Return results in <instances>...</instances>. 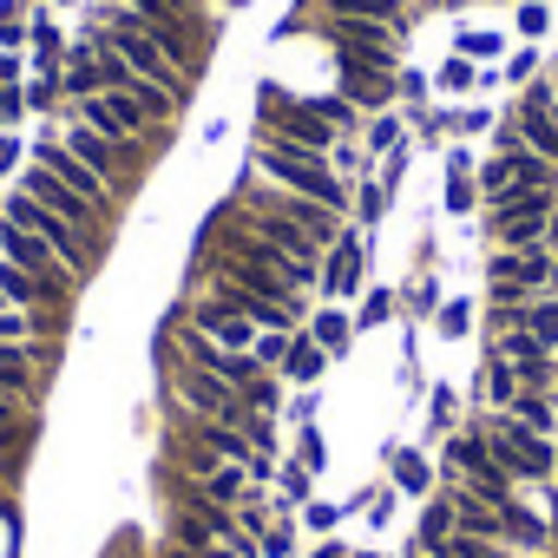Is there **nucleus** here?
Instances as JSON below:
<instances>
[{
    "instance_id": "nucleus-7",
    "label": "nucleus",
    "mask_w": 558,
    "mask_h": 558,
    "mask_svg": "<svg viewBox=\"0 0 558 558\" xmlns=\"http://www.w3.org/2000/svg\"><path fill=\"white\" fill-rule=\"evenodd\" d=\"M545 165H551V158H538L532 145H499V151L486 158V171H480V191L499 197V191H519V184H551Z\"/></svg>"
},
{
    "instance_id": "nucleus-1",
    "label": "nucleus",
    "mask_w": 558,
    "mask_h": 558,
    "mask_svg": "<svg viewBox=\"0 0 558 558\" xmlns=\"http://www.w3.org/2000/svg\"><path fill=\"white\" fill-rule=\"evenodd\" d=\"M93 34L106 40V53H119L145 86H158V93H171V99H184L191 93V73L132 21V8H119V0H99V8H93Z\"/></svg>"
},
{
    "instance_id": "nucleus-6",
    "label": "nucleus",
    "mask_w": 558,
    "mask_h": 558,
    "mask_svg": "<svg viewBox=\"0 0 558 558\" xmlns=\"http://www.w3.org/2000/svg\"><path fill=\"white\" fill-rule=\"evenodd\" d=\"M486 447H493V460H499L512 480H545V473H551V447H545L532 427H519V421H493V427H486Z\"/></svg>"
},
{
    "instance_id": "nucleus-28",
    "label": "nucleus",
    "mask_w": 558,
    "mask_h": 558,
    "mask_svg": "<svg viewBox=\"0 0 558 558\" xmlns=\"http://www.w3.org/2000/svg\"><path fill=\"white\" fill-rule=\"evenodd\" d=\"M466 323H473V310H466V303H447V310H440V336H447V342H453V336H466Z\"/></svg>"
},
{
    "instance_id": "nucleus-15",
    "label": "nucleus",
    "mask_w": 558,
    "mask_h": 558,
    "mask_svg": "<svg viewBox=\"0 0 558 558\" xmlns=\"http://www.w3.org/2000/svg\"><path fill=\"white\" fill-rule=\"evenodd\" d=\"M342 99L349 106H388L395 99V80L388 73H342Z\"/></svg>"
},
{
    "instance_id": "nucleus-13",
    "label": "nucleus",
    "mask_w": 558,
    "mask_h": 558,
    "mask_svg": "<svg viewBox=\"0 0 558 558\" xmlns=\"http://www.w3.org/2000/svg\"><path fill=\"white\" fill-rule=\"evenodd\" d=\"M323 368H329V349H323L316 336H290V355H283V381H303V388H310Z\"/></svg>"
},
{
    "instance_id": "nucleus-29",
    "label": "nucleus",
    "mask_w": 558,
    "mask_h": 558,
    "mask_svg": "<svg viewBox=\"0 0 558 558\" xmlns=\"http://www.w3.org/2000/svg\"><path fill=\"white\" fill-rule=\"evenodd\" d=\"M440 86H447V93L473 86V66H466V60H447V66H440Z\"/></svg>"
},
{
    "instance_id": "nucleus-18",
    "label": "nucleus",
    "mask_w": 558,
    "mask_h": 558,
    "mask_svg": "<svg viewBox=\"0 0 558 558\" xmlns=\"http://www.w3.org/2000/svg\"><path fill=\"white\" fill-rule=\"evenodd\" d=\"M310 336H316L329 355H342V349H349V316H342V310H323V316L310 323Z\"/></svg>"
},
{
    "instance_id": "nucleus-27",
    "label": "nucleus",
    "mask_w": 558,
    "mask_h": 558,
    "mask_svg": "<svg viewBox=\"0 0 558 558\" xmlns=\"http://www.w3.org/2000/svg\"><path fill=\"white\" fill-rule=\"evenodd\" d=\"M310 106H316L336 132H342V125H355V106H349V99H310Z\"/></svg>"
},
{
    "instance_id": "nucleus-31",
    "label": "nucleus",
    "mask_w": 558,
    "mask_h": 558,
    "mask_svg": "<svg viewBox=\"0 0 558 558\" xmlns=\"http://www.w3.org/2000/svg\"><path fill=\"white\" fill-rule=\"evenodd\" d=\"M519 34H545V8H538V0H525V8H519Z\"/></svg>"
},
{
    "instance_id": "nucleus-33",
    "label": "nucleus",
    "mask_w": 558,
    "mask_h": 558,
    "mask_svg": "<svg viewBox=\"0 0 558 558\" xmlns=\"http://www.w3.org/2000/svg\"><path fill=\"white\" fill-rule=\"evenodd\" d=\"M21 165V138L14 132H0V171H14Z\"/></svg>"
},
{
    "instance_id": "nucleus-11",
    "label": "nucleus",
    "mask_w": 558,
    "mask_h": 558,
    "mask_svg": "<svg viewBox=\"0 0 558 558\" xmlns=\"http://www.w3.org/2000/svg\"><path fill=\"white\" fill-rule=\"evenodd\" d=\"M329 296H355L362 290V243L355 236H336L329 243V276H323Z\"/></svg>"
},
{
    "instance_id": "nucleus-24",
    "label": "nucleus",
    "mask_w": 558,
    "mask_h": 558,
    "mask_svg": "<svg viewBox=\"0 0 558 558\" xmlns=\"http://www.w3.org/2000/svg\"><path fill=\"white\" fill-rule=\"evenodd\" d=\"M27 21H21V0H0V47H21Z\"/></svg>"
},
{
    "instance_id": "nucleus-36",
    "label": "nucleus",
    "mask_w": 558,
    "mask_h": 558,
    "mask_svg": "<svg viewBox=\"0 0 558 558\" xmlns=\"http://www.w3.org/2000/svg\"><path fill=\"white\" fill-rule=\"evenodd\" d=\"M414 558H434V551H414Z\"/></svg>"
},
{
    "instance_id": "nucleus-16",
    "label": "nucleus",
    "mask_w": 558,
    "mask_h": 558,
    "mask_svg": "<svg viewBox=\"0 0 558 558\" xmlns=\"http://www.w3.org/2000/svg\"><path fill=\"white\" fill-rule=\"evenodd\" d=\"M519 329H525L538 349H558V303H525V310H519Z\"/></svg>"
},
{
    "instance_id": "nucleus-4",
    "label": "nucleus",
    "mask_w": 558,
    "mask_h": 558,
    "mask_svg": "<svg viewBox=\"0 0 558 558\" xmlns=\"http://www.w3.org/2000/svg\"><path fill=\"white\" fill-rule=\"evenodd\" d=\"M73 119L93 125V132L112 138V145H132V151H145V132L158 125L132 93H93V99H73Z\"/></svg>"
},
{
    "instance_id": "nucleus-34",
    "label": "nucleus",
    "mask_w": 558,
    "mask_h": 558,
    "mask_svg": "<svg viewBox=\"0 0 558 558\" xmlns=\"http://www.w3.org/2000/svg\"><path fill=\"white\" fill-rule=\"evenodd\" d=\"M388 310H395L388 296H368V310H362V323H388Z\"/></svg>"
},
{
    "instance_id": "nucleus-3",
    "label": "nucleus",
    "mask_w": 558,
    "mask_h": 558,
    "mask_svg": "<svg viewBox=\"0 0 558 558\" xmlns=\"http://www.w3.org/2000/svg\"><path fill=\"white\" fill-rule=\"evenodd\" d=\"M0 217H8V223H21V230H34V236H47L53 243V256L73 269V276H93L99 269V236H86V223H66V217H53L47 204H34L27 191H8V197H0Z\"/></svg>"
},
{
    "instance_id": "nucleus-12",
    "label": "nucleus",
    "mask_w": 558,
    "mask_h": 558,
    "mask_svg": "<svg viewBox=\"0 0 558 558\" xmlns=\"http://www.w3.org/2000/svg\"><path fill=\"white\" fill-rule=\"evenodd\" d=\"M506 217H551V184L499 191V197H493V223H506Z\"/></svg>"
},
{
    "instance_id": "nucleus-30",
    "label": "nucleus",
    "mask_w": 558,
    "mask_h": 558,
    "mask_svg": "<svg viewBox=\"0 0 558 558\" xmlns=\"http://www.w3.org/2000/svg\"><path fill=\"white\" fill-rule=\"evenodd\" d=\"M368 145H375V151H395V145H401L395 119H375V125H368Z\"/></svg>"
},
{
    "instance_id": "nucleus-26",
    "label": "nucleus",
    "mask_w": 558,
    "mask_h": 558,
    "mask_svg": "<svg viewBox=\"0 0 558 558\" xmlns=\"http://www.w3.org/2000/svg\"><path fill=\"white\" fill-rule=\"evenodd\" d=\"M460 171H466V158H453V178H447V210H466V204L480 197V191H473V184H466Z\"/></svg>"
},
{
    "instance_id": "nucleus-20",
    "label": "nucleus",
    "mask_w": 558,
    "mask_h": 558,
    "mask_svg": "<svg viewBox=\"0 0 558 558\" xmlns=\"http://www.w3.org/2000/svg\"><path fill=\"white\" fill-rule=\"evenodd\" d=\"M447 532H453V499H434V506H427V519H421V551H434Z\"/></svg>"
},
{
    "instance_id": "nucleus-8",
    "label": "nucleus",
    "mask_w": 558,
    "mask_h": 558,
    "mask_svg": "<svg viewBox=\"0 0 558 558\" xmlns=\"http://www.w3.org/2000/svg\"><path fill=\"white\" fill-rule=\"evenodd\" d=\"M60 145H66L86 171H99L106 184H119V178H125V165H132V158H145V151H132V145L99 138V132H93V125H80V119H66V138H60Z\"/></svg>"
},
{
    "instance_id": "nucleus-14",
    "label": "nucleus",
    "mask_w": 558,
    "mask_h": 558,
    "mask_svg": "<svg viewBox=\"0 0 558 558\" xmlns=\"http://www.w3.org/2000/svg\"><path fill=\"white\" fill-rule=\"evenodd\" d=\"M512 132H519V145H532L538 158H558V119H551V106H545V112H519Z\"/></svg>"
},
{
    "instance_id": "nucleus-25",
    "label": "nucleus",
    "mask_w": 558,
    "mask_h": 558,
    "mask_svg": "<svg viewBox=\"0 0 558 558\" xmlns=\"http://www.w3.org/2000/svg\"><path fill=\"white\" fill-rule=\"evenodd\" d=\"M0 342H34V316L27 310H0Z\"/></svg>"
},
{
    "instance_id": "nucleus-32",
    "label": "nucleus",
    "mask_w": 558,
    "mask_h": 558,
    "mask_svg": "<svg viewBox=\"0 0 558 558\" xmlns=\"http://www.w3.org/2000/svg\"><path fill=\"white\" fill-rule=\"evenodd\" d=\"M283 493L303 499V493H310V466H283Z\"/></svg>"
},
{
    "instance_id": "nucleus-5",
    "label": "nucleus",
    "mask_w": 558,
    "mask_h": 558,
    "mask_svg": "<svg viewBox=\"0 0 558 558\" xmlns=\"http://www.w3.org/2000/svg\"><path fill=\"white\" fill-rule=\"evenodd\" d=\"M34 165H40V171H53L66 191H80V197H86L99 217H112V184H106L99 171H86V165H80V158H73V151L53 138V132H40V138H34Z\"/></svg>"
},
{
    "instance_id": "nucleus-19",
    "label": "nucleus",
    "mask_w": 558,
    "mask_h": 558,
    "mask_svg": "<svg viewBox=\"0 0 558 558\" xmlns=\"http://www.w3.org/2000/svg\"><path fill=\"white\" fill-rule=\"evenodd\" d=\"M486 401H493V408H512V401H519V375H512V362H493V368H486Z\"/></svg>"
},
{
    "instance_id": "nucleus-10",
    "label": "nucleus",
    "mask_w": 558,
    "mask_h": 558,
    "mask_svg": "<svg viewBox=\"0 0 558 558\" xmlns=\"http://www.w3.org/2000/svg\"><path fill=\"white\" fill-rule=\"evenodd\" d=\"M21 191H27L34 204H47L53 217H66V223H106V217H99L80 191H66V184H60L53 171H40V165H34V171H21Z\"/></svg>"
},
{
    "instance_id": "nucleus-2",
    "label": "nucleus",
    "mask_w": 558,
    "mask_h": 558,
    "mask_svg": "<svg viewBox=\"0 0 558 558\" xmlns=\"http://www.w3.org/2000/svg\"><path fill=\"white\" fill-rule=\"evenodd\" d=\"M250 158H256V171H263L269 184H283V191H296V197H316V204H329V210H349V178H336L323 151L276 145V138L256 132V151H250Z\"/></svg>"
},
{
    "instance_id": "nucleus-21",
    "label": "nucleus",
    "mask_w": 558,
    "mask_h": 558,
    "mask_svg": "<svg viewBox=\"0 0 558 558\" xmlns=\"http://www.w3.org/2000/svg\"><path fill=\"white\" fill-rule=\"evenodd\" d=\"M506 414H519V427H532V434H551V427H558V414H551V408H545L538 395H519V401H512Z\"/></svg>"
},
{
    "instance_id": "nucleus-17",
    "label": "nucleus",
    "mask_w": 558,
    "mask_h": 558,
    "mask_svg": "<svg viewBox=\"0 0 558 558\" xmlns=\"http://www.w3.org/2000/svg\"><path fill=\"white\" fill-rule=\"evenodd\" d=\"M545 223H551V217H506V223H493V230H499L506 250H532V243L545 236Z\"/></svg>"
},
{
    "instance_id": "nucleus-9",
    "label": "nucleus",
    "mask_w": 558,
    "mask_h": 558,
    "mask_svg": "<svg viewBox=\"0 0 558 558\" xmlns=\"http://www.w3.org/2000/svg\"><path fill=\"white\" fill-rule=\"evenodd\" d=\"M191 329H197V336H210L217 349H236V355H250V349H256V336H263L250 316L223 310L217 296H197V303H191Z\"/></svg>"
},
{
    "instance_id": "nucleus-35",
    "label": "nucleus",
    "mask_w": 558,
    "mask_h": 558,
    "mask_svg": "<svg viewBox=\"0 0 558 558\" xmlns=\"http://www.w3.org/2000/svg\"><path fill=\"white\" fill-rule=\"evenodd\" d=\"M14 80H21V60H14V53H0V86H14Z\"/></svg>"
},
{
    "instance_id": "nucleus-37",
    "label": "nucleus",
    "mask_w": 558,
    "mask_h": 558,
    "mask_svg": "<svg viewBox=\"0 0 558 558\" xmlns=\"http://www.w3.org/2000/svg\"><path fill=\"white\" fill-rule=\"evenodd\" d=\"M0 310H8V296H0Z\"/></svg>"
},
{
    "instance_id": "nucleus-22",
    "label": "nucleus",
    "mask_w": 558,
    "mask_h": 558,
    "mask_svg": "<svg viewBox=\"0 0 558 558\" xmlns=\"http://www.w3.org/2000/svg\"><path fill=\"white\" fill-rule=\"evenodd\" d=\"M395 480H401V493H427V460L421 453H395Z\"/></svg>"
},
{
    "instance_id": "nucleus-23",
    "label": "nucleus",
    "mask_w": 558,
    "mask_h": 558,
    "mask_svg": "<svg viewBox=\"0 0 558 558\" xmlns=\"http://www.w3.org/2000/svg\"><path fill=\"white\" fill-rule=\"evenodd\" d=\"M250 355H256V362H263V368H283V355H290V336H276V329H263V336H256V349H250Z\"/></svg>"
}]
</instances>
